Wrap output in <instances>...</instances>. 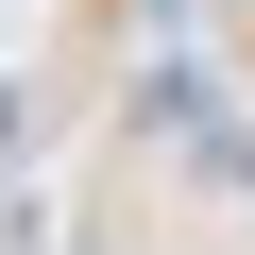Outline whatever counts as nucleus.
<instances>
[{
    "label": "nucleus",
    "mask_w": 255,
    "mask_h": 255,
    "mask_svg": "<svg viewBox=\"0 0 255 255\" xmlns=\"http://www.w3.org/2000/svg\"><path fill=\"white\" fill-rule=\"evenodd\" d=\"M17 136H34V119H17V85H0V170H17Z\"/></svg>",
    "instance_id": "f257e3e1"
}]
</instances>
